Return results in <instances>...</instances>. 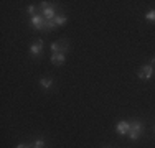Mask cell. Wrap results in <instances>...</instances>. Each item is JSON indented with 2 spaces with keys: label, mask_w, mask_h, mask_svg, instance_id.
<instances>
[{
  "label": "cell",
  "mask_w": 155,
  "mask_h": 148,
  "mask_svg": "<svg viewBox=\"0 0 155 148\" xmlns=\"http://www.w3.org/2000/svg\"><path fill=\"white\" fill-rule=\"evenodd\" d=\"M130 124V128H129V138L130 140H137L140 135H142V132H143V125H142V122L140 120H132V122H129Z\"/></svg>",
  "instance_id": "obj_1"
},
{
  "label": "cell",
  "mask_w": 155,
  "mask_h": 148,
  "mask_svg": "<svg viewBox=\"0 0 155 148\" xmlns=\"http://www.w3.org/2000/svg\"><path fill=\"white\" fill-rule=\"evenodd\" d=\"M68 48H69V44L66 40H60V41L51 44V51H53V53H63L64 54L66 51H68Z\"/></svg>",
  "instance_id": "obj_2"
},
{
  "label": "cell",
  "mask_w": 155,
  "mask_h": 148,
  "mask_svg": "<svg viewBox=\"0 0 155 148\" xmlns=\"http://www.w3.org/2000/svg\"><path fill=\"white\" fill-rule=\"evenodd\" d=\"M153 69L150 64H147V66H142V68L137 71V76L140 77V79H150L152 77V74H153Z\"/></svg>",
  "instance_id": "obj_3"
},
{
  "label": "cell",
  "mask_w": 155,
  "mask_h": 148,
  "mask_svg": "<svg viewBox=\"0 0 155 148\" xmlns=\"http://www.w3.org/2000/svg\"><path fill=\"white\" fill-rule=\"evenodd\" d=\"M129 128H130V124H129L127 120H120L119 124H117V133H119V135H127Z\"/></svg>",
  "instance_id": "obj_4"
},
{
  "label": "cell",
  "mask_w": 155,
  "mask_h": 148,
  "mask_svg": "<svg viewBox=\"0 0 155 148\" xmlns=\"http://www.w3.org/2000/svg\"><path fill=\"white\" fill-rule=\"evenodd\" d=\"M41 51H43V40H36V41L31 44V54L33 56H40Z\"/></svg>",
  "instance_id": "obj_5"
},
{
  "label": "cell",
  "mask_w": 155,
  "mask_h": 148,
  "mask_svg": "<svg viewBox=\"0 0 155 148\" xmlns=\"http://www.w3.org/2000/svg\"><path fill=\"white\" fill-rule=\"evenodd\" d=\"M31 23H33V27H35L36 30H41V31H43L45 17H41V15H35V17H31Z\"/></svg>",
  "instance_id": "obj_6"
},
{
  "label": "cell",
  "mask_w": 155,
  "mask_h": 148,
  "mask_svg": "<svg viewBox=\"0 0 155 148\" xmlns=\"http://www.w3.org/2000/svg\"><path fill=\"white\" fill-rule=\"evenodd\" d=\"M43 17H45V20H54V17H56V10H54V7H48V8L41 10Z\"/></svg>",
  "instance_id": "obj_7"
},
{
  "label": "cell",
  "mask_w": 155,
  "mask_h": 148,
  "mask_svg": "<svg viewBox=\"0 0 155 148\" xmlns=\"http://www.w3.org/2000/svg\"><path fill=\"white\" fill-rule=\"evenodd\" d=\"M64 61H66V56L63 53H53V56H51V63H53V64H56V66L63 64Z\"/></svg>",
  "instance_id": "obj_8"
},
{
  "label": "cell",
  "mask_w": 155,
  "mask_h": 148,
  "mask_svg": "<svg viewBox=\"0 0 155 148\" xmlns=\"http://www.w3.org/2000/svg\"><path fill=\"white\" fill-rule=\"evenodd\" d=\"M54 27H56L54 20H45V23H43V31H51Z\"/></svg>",
  "instance_id": "obj_9"
},
{
  "label": "cell",
  "mask_w": 155,
  "mask_h": 148,
  "mask_svg": "<svg viewBox=\"0 0 155 148\" xmlns=\"http://www.w3.org/2000/svg\"><path fill=\"white\" fill-rule=\"evenodd\" d=\"M40 84H41V87H45V89H50L51 86H53V81H51L50 77H43V79L40 81Z\"/></svg>",
  "instance_id": "obj_10"
},
{
  "label": "cell",
  "mask_w": 155,
  "mask_h": 148,
  "mask_svg": "<svg viewBox=\"0 0 155 148\" xmlns=\"http://www.w3.org/2000/svg\"><path fill=\"white\" fill-rule=\"evenodd\" d=\"M66 20H68V18H66L64 15H56V17H54V23H56V27L58 25H64Z\"/></svg>",
  "instance_id": "obj_11"
},
{
  "label": "cell",
  "mask_w": 155,
  "mask_h": 148,
  "mask_svg": "<svg viewBox=\"0 0 155 148\" xmlns=\"http://www.w3.org/2000/svg\"><path fill=\"white\" fill-rule=\"evenodd\" d=\"M145 18H147L149 21H155V10H150V12L145 15Z\"/></svg>",
  "instance_id": "obj_12"
},
{
  "label": "cell",
  "mask_w": 155,
  "mask_h": 148,
  "mask_svg": "<svg viewBox=\"0 0 155 148\" xmlns=\"http://www.w3.org/2000/svg\"><path fill=\"white\" fill-rule=\"evenodd\" d=\"M31 146H33V148H43V146H45V142H43V140H36V142L33 143Z\"/></svg>",
  "instance_id": "obj_13"
},
{
  "label": "cell",
  "mask_w": 155,
  "mask_h": 148,
  "mask_svg": "<svg viewBox=\"0 0 155 148\" xmlns=\"http://www.w3.org/2000/svg\"><path fill=\"white\" fill-rule=\"evenodd\" d=\"M28 13H30L31 17H35V15H38V13H36V7H35V5H30V7H28Z\"/></svg>",
  "instance_id": "obj_14"
},
{
  "label": "cell",
  "mask_w": 155,
  "mask_h": 148,
  "mask_svg": "<svg viewBox=\"0 0 155 148\" xmlns=\"http://www.w3.org/2000/svg\"><path fill=\"white\" fill-rule=\"evenodd\" d=\"M48 7H51V5H50V2H41V10L48 8Z\"/></svg>",
  "instance_id": "obj_15"
},
{
  "label": "cell",
  "mask_w": 155,
  "mask_h": 148,
  "mask_svg": "<svg viewBox=\"0 0 155 148\" xmlns=\"http://www.w3.org/2000/svg\"><path fill=\"white\" fill-rule=\"evenodd\" d=\"M17 148H33L31 145H18Z\"/></svg>",
  "instance_id": "obj_16"
},
{
  "label": "cell",
  "mask_w": 155,
  "mask_h": 148,
  "mask_svg": "<svg viewBox=\"0 0 155 148\" xmlns=\"http://www.w3.org/2000/svg\"><path fill=\"white\" fill-rule=\"evenodd\" d=\"M150 66H152V68H155V58H152V61H150Z\"/></svg>",
  "instance_id": "obj_17"
}]
</instances>
